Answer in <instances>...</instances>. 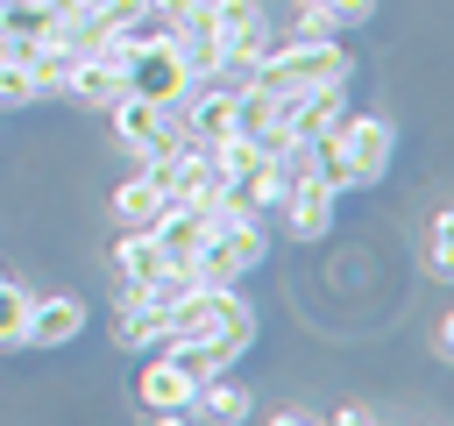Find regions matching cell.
Masks as SVG:
<instances>
[{
  "label": "cell",
  "instance_id": "cell-1",
  "mask_svg": "<svg viewBox=\"0 0 454 426\" xmlns=\"http://www.w3.org/2000/svg\"><path fill=\"white\" fill-rule=\"evenodd\" d=\"M262 248H270V234H262V220H248V213H227L220 199H213V227H206V241L192 248V284H241L255 263H262Z\"/></svg>",
  "mask_w": 454,
  "mask_h": 426
},
{
  "label": "cell",
  "instance_id": "cell-2",
  "mask_svg": "<svg viewBox=\"0 0 454 426\" xmlns=\"http://www.w3.org/2000/svg\"><path fill=\"white\" fill-rule=\"evenodd\" d=\"M121 92L156 99V106H170V114L184 106V92H192V64H184V50H177L170 28L128 43V57H121Z\"/></svg>",
  "mask_w": 454,
  "mask_h": 426
},
{
  "label": "cell",
  "instance_id": "cell-3",
  "mask_svg": "<svg viewBox=\"0 0 454 426\" xmlns=\"http://www.w3.org/2000/svg\"><path fill=\"white\" fill-rule=\"evenodd\" d=\"M192 334H255V305L234 284H184L163 305V341H192Z\"/></svg>",
  "mask_w": 454,
  "mask_h": 426
},
{
  "label": "cell",
  "instance_id": "cell-4",
  "mask_svg": "<svg viewBox=\"0 0 454 426\" xmlns=\"http://www.w3.org/2000/svg\"><path fill=\"white\" fill-rule=\"evenodd\" d=\"M248 78L291 99V92H312V85H340V78H348V50H340L333 36H326V43H277Z\"/></svg>",
  "mask_w": 454,
  "mask_h": 426
},
{
  "label": "cell",
  "instance_id": "cell-5",
  "mask_svg": "<svg viewBox=\"0 0 454 426\" xmlns=\"http://www.w3.org/2000/svg\"><path fill=\"white\" fill-rule=\"evenodd\" d=\"M106 114H114V135H121V149H128V156H142V163H170V156L184 149V128H177V114H170V106H156V99H135V92H121Z\"/></svg>",
  "mask_w": 454,
  "mask_h": 426
},
{
  "label": "cell",
  "instance_id": "cell-6",
  "mask_svg": "<svg viewBox=\"0 0 454 426\" xmlns=\"http://www.w3.org/2000/svg\"><path fill=\"white\" fill-rule=\"evenodd\" d=\"M390 121H376V114H340L333 121V149L348 156V178L355 185H376L383 170H390Z\"/></svg>",
  "mask_w": 454,
  "mask_h": 426
},
{
  "label": "cell",
  "instance_id": "cell-7",
  "mask_svg": "<svg viewBox=\"0 0 454 426\" xmlns=\"http://www.w3.org/2000/svg\"><path fill=\"white\" fill-rule=\"evenodd\" d=\"M333 185L326 178H312L305 163L284 178V192H277V213H284V234H298V241H319L326 227H333Z\"/></svg>",
  "mask_w": 454,
  "mask_h": 426
},
{
  "label": "cell",
  "instance_id": "cell-8",
  "mask_svg": "<svg viewBox=\"0 0 454 426\" xmlns=\"http://www.w3.org/2000/svg\"><path fill=\"white\" fill-rule=\"evenodd\" d=\"M340 121V85H312V92H291L284 99V121H277V142L270 149H305L312 135H326Z\"/></svg>",
  "mask_w": 454,
  "mask_h": 426
},
{
  "label": "cell",
  "instance_id": "cell-9",
  "mask_svg": "<svg viewBox=\"0 0 454 426\" xmlns=\"http://www.w3.org/2000/svg\"><path fill=\"white\" fill-rule=\"evenodd\" d=\"M135 398H142V412H156V419H184V412H192V398H199V376H192V369H177L170 355H156V362L135 376Z\"/></svg>",
  "mask_w": 454,
  "mask_h": 426
},
{
  "label": "cell",
  "instance_id": "cell-10",
  "mask_svg": "<svg viewBox=\"0 0 454 426\" xmlns=\"http://www.w3.org/2000/svg\"><path fill=\"white\" fill-rule=\"evenodd\" d=\"M248 341H255V334H192V341H163V355L206 383V376H227V369H234V355H241Z\"/></svg>",
  "mask_w": 454,
  "mask_h": 426
},
{
  "label": "cell",
  "instance_id": "cell-11",
  "mask_svg": "<svg viewBox=\"0 0 454 426\" xmlns=\"http://www.w3.org/2000/svg\"><path fill=\"white\" fill-rule=\"evenodd\" d=\"M206 227H213V206H163L156 220H149V234H156V248L184 270L192 263V248L206 241Z\"/></svg>",
  "mask_w": 454,
  "mask_h": 426
},
{
  "label": "cell",
  "instance_id": "cell-12",
  "mask_svg": "<svg viewBox=\"0 0 454 426\" xmlns=\"http://www.w3.org/2000/svg\"><path fill=\"white\" fill-rule=\"evenodd\" d=\"M57 85H64L78 106H114V99H121V64H106V57H71Z\"/></svg>",
  "mask_w": 454,
  "mask_h": 426
},
{
  "label": "cell",
  "instance_id": "cell-13",
  "mask_svg": "<svg viewBox=\"0 0 454 426\" xmlns=\"http://www.w3.org/2000/svg\"><path fill=\"white\" fill-rule=\"evenodd\" d=\"M78 327H85L78 298H35L28 305V348H64V341H78Z\"/></svg>",
  "mask_w": 454,
  "mask_h": 426
},
{
  "label": "cell",
  "instance_id": "cell-14",
  "mask_svg": "<svg viewBox=\"0 0 454 426\" xmlns=\"http://www.w3.org/2000/svg\"><path fill=\"white\" fill-rule=\"evenodd\" d=\"M114 213H121L128 227H149V220L163 213V170H156V163H142V178H128V185L114 192Z\"/></svg>",
  "mask_w": 454,
  "mask_h": 426
},
{
  "label": "cell",
  "instance_id": "cell-15",
  "mask_svg": "<svg viewBox=\"0 0 454 426\" xmlns=\"http://www.w3.org/2000/svg\"><path fill=\"white\" fill-rule=\"evenodd\" d=\"M114 270H121L128 284H156V277L170 270V256L156 248V234H149V227H128V241L114 248Z\"/></svg>",
  "mask_w": 454,
  "mask_h": 426
},
{
  "label": "cell",
  "instance_id": "cell-16",
  "mask_svg": "<svg viewBox=\"0 0 454 426\" xmlns=\"http://www.w3.org/2000/svg\"><path fill=\"white\" fill-rule=\"evenodd\" d=\"M114 341H121V348H163V305H149V298H135V305L121 312V327H114Z\"/></svg>",
  "mask_w": 454,
  "mask_h": 426
},
{
  "label": "cell",
  "instance_id": "cell-17",
  "mask_svg": "<svg viewBox=\"0 0 454 426\" xmlns=\"http://www.w3.org/2000/svg\"><path fill=\"white\" fill-rule=\"evenodd\" d=\"M192 412H206V419H248V390L241 383H227V376H206L199 383V398H192Z\"/></svg>",
  "mask_w": 454,
  "mask_h": 426
},
{
  "label": "cell",
  "instance_id": "cell-18",
  "mask_svg": "<svg viewBox=\"0 0 454 426\" xmlns=\"http://www.w3.org/2000/svg\"><path fill=\"white\" fill-rule=\"evenodd\" d=\"M28 291L21 284H0V348H28Z\"/></svg>",
  "mask_w": 454,
  "mask_h": 426
},
{
  "label": "cell",
  "instance_id": "cell-19",
  "mask_svg": "<svg viewBox=\"0 0 454 426\" xmlns=\"http://www.w3.org/2000/svg\"><path fill=\"white\" fill-rule=\"evenodd\" d=\"M298 7H305V14H319L333 36H340V28H362V21L376 14V0H298Z\"/></svg>",
  "mask_w": 454,
  "mask_h": 426
},
{
  "label": "cell",
  "instance_id": "cell-20",
  "mask_svg": "<svg viewBox=\"0 0 454 426\" xmlns=\"http://www.w3.org/2000/svg\"><path fill=\"white\" fill-rule=\"evenodd\" d=\"M426 270H433V277L454 270V220H447V213H433V227H426Z\"/></svg>",
  "mask_w": 454,
  "mask_h": 426
},
{
  "label": "cell",
  "instance_id": "cell-21",
  "mask_svg": "<svg viewBox=\"0 0 454 426\" xmlns=\"http://www.w3.org/2000/svg\"><path fill=\"white\" fill-rule=\"evenodd\" d=\"M35 92H43V85H35V78H28V71H21L7 50H0V106H28Z\"/></svg>",
  "mask_w": 454,
  "mask_h": 426
},
{
  "label": "cell",
  "instance_id": "cell-22",
  "mask_svg": "<svg viewBox=\"0 0 454 426\" xmlns=\"http://www.w3.org/2000/svg\"><path fill=\"white\" fill-rule=\"evenodd\" d=\"M149 14H163V21H177V14H192V0H149Z\"/></svg>",
  "mask_w": 454,
  "mask_h": 426
},
{
  "label": "cell",
  "instance_id": "cell-23",
  "mask_svg": "<svg viewBox=\"0 0 454 426\" xmlns=\"http://www.w3.org/2000/svg\"><path fill=\"white\" fill-rule=\"evenodd\" d=\"M78 7H85V0H50V14H57V21H64V14H78Z\"/></svg>",
  "mask_w": 454,
  "mask_h": 426
}]
</instances>
